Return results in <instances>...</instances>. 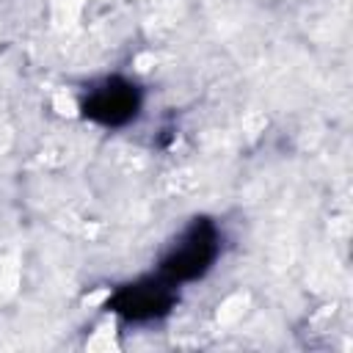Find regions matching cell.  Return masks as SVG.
Returning a JSON list of instances; mask_svg holds the SVG:
<instances>
[{
	"mask_svg": "<svg viewBox=\"0 0 353 353\" xmlns=\"http://www.w3.org/2000/svg\"><path fill=\"white\" fill-rule=\"evenodd\" d=\"M218 229L210 221H193L179 240L168 248L163 265H160V276L165 281H171L174 287L182 281H193L199 279L218 256Z\"/></svg>",
	"mask_w": 353,
	"mask_h": 353,
	"instance_id": "obj_1",
	"label": "cell"
},
{
	"mask_svg": "<svg viewBox=\"0 0 353 353\" xmlns=\"http://www.w3.org/2000/svg\"><path fill=\"white\" fill-rule=\"evenodd\" d=\"M174 303V284L165 281L160 273L154 279H143L135 281L124 290H119V295L113 298V309L119 314H124L127 320H152L168 312V306Z\"/></svg>",
	"mask_w": 353,
	"mask_h": 353,
	"instance_id": "obj_3",
	"label": "cell"
},
{
	"mask_svg": "<svg viewBox=\"0 0 353 353\" xmlns=\"http://www.w3.org/2000/svg\"><path fill=\"white\" fill-rule=\"evenodd\" d=\"M138 91L132 83L127 80H105L102 85L91 88L85 102H83V110L88 119L99 121V124H108V127H119V124H127L135 113H138Z\"/></svg>",
	"mask_w": 353,
	"mask_h": 353,
	"instance_id": "obj_2",
	"label": "cell"
}]
</instances>
